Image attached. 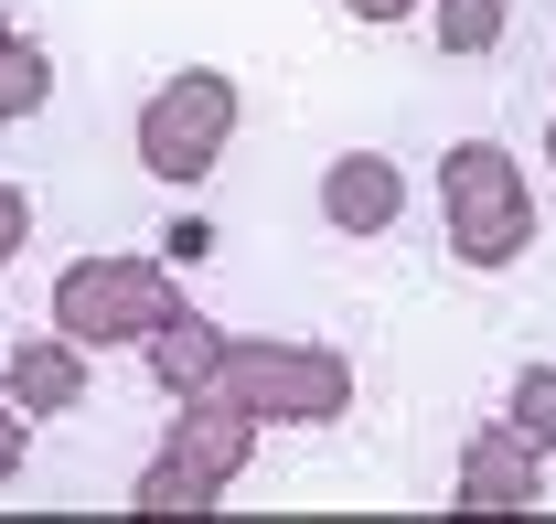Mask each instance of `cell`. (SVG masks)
I'll return each mask as SVG.
<instances>
[{"instance_id":"3957f363","label":"cell","mask_w":556,"mask_h":524,"mask_svg":"<svg viewBox=\"0 0 556 524\" xmlns=\"http://www.w3.org/2000/svg\"><path fill=\"white\" fill-rule=\"evenodd\" d=\"M54 311H65V332H86V342H150V322L172 311V289H161L150 258H118V267H75Z\"/></svg>"},{"instance_id":"6da1fadb","label":"cell","mask_w":556,"mask_h":524,"mask_svg":"<svg viewBox=\"0 0 556 524\" xmlns=\"http://www.w3.org/2000/svg\"><path fill=\"white\" fill-rule=\"evenodd\" d=\"M450 247L471 267H514L535 247V203H525L514 161H503L492 139H460V150H450Z\"/></svg>"},{"instance_id":"30bf717a","label":"cell","mask_w":556,"mask_h":524,"mask_svg":"<svg viewBox=\"0 0 556 524\" xmlns=\"http://www.w3.org/2000/svg\"><path fill=\"white\" fill-rule=\"evenodd\" d=\"M503 22H514L503 0H439V43H450V54H492Z\"/></svg>"},{"instance_id":"4fadbf2b","label":"cell","mask_w":556,"mask_h":524,"mask_svg":"<svg viewBox=\"0 0 556 524\" xmlns=\"http://www.w3.org/2000/svg\"><path fill=\"white\" fill-rule=\"evenodd\" d=\"M343 11H353V22H407L417 0H343Z\"/></svg>"},{"instance_id":"9a60e30c","label":"cell","mask_w":556,"mask_h":524,"mask_svg":"<svg viewBox=\"0 0 556 524\" xmlns=\"http://www.w3.org/2000/svg\"><path fill=\"white\" fill-rule=\"evenodd\" d=\"M0 43H11V22H0Z\"/></svg>"},{"instance_id":"ba28073f","label":"cell","mask_w":556,"mask_h":524,"mask_svg":"<svg viewBox=\"0 0 556 524\" xmlns=\"http://www.w3.org/2000/svg\"><path fill=\"white\" fill-rule=\"evenodd\" d=\"M150 353H161L172 386H204L214 364H236V342H214V322H193V311H161L150 322Z\"/></svg>"},{"instance_id":"5bb4252c","label":"cell","mask_w":556,"mask_h":524,"mask_svg":"<svg viewBox=\"0 0 556 524\" xmlns=\"http://www.w3.org/2000/svg\"><path fill=\"white\" fill-rule=\"evenodd\" d=\"M11 247H22V194L0 183V258H11Z\"/></svg>"},{"instance_id":"7c38bea8","label":"cell","mask_w":556,"mask_h":524,"mask_svg":"<svg viewBox=\"0 0 556 524\" xmlns=\"http://www.w3.org/2000/svg\"><path fill=\"white\" fill-rule=\"evenodd\" d=\"M11 471H22V417L0 407V482H11Z\"/></svg>"},{"instance_id":"7a4b0ae2","label":"cell","mask_w":556,"mask_h":524,"mask_svg":"<svg viewBox=\"0 0 556 524\" xmlns=\"http://www.w3.org/2000/svg\"><path fill=\"white\" fill-rule=\"evenodd\" d=\"M225 129H236V86L193 65V75H172V86L139 108V161H150L161 183H204Z\"/></svg>"},{"instance_id":"8fae6325","label":"cell","mask_w":556,"mask_h":524,"mask_svg":"<svg viewBox=\"0 0 556 524\" xmlns=\"http://www.w3.org/2000/svg\"><path fill=\"white\" fill-rule=\"evenodd\" d=\"M514 439H525V450H556V364L514 375Z\"/></svg>"},{"instance_id":"8992f818","label":"cell","mask_w":556,"mask_h":524,"mask_svg":"<svg viewBox=\"0 0 556 524\" xmlns=\"http://www.w3.org/2000/svg\"><path fill=\"white\" fill-rule=\"evenodd\" d=\"M75 396H86V353H75V342H22V353H11V407L65 417Z\"/></svg>"},{"instance_id":"9c48e42d","label":"cell","mask_w":556,"mask_h":524,"mask_svg":"<svg viewBox=\"0 0 556 524\" xmlns=\"http://www.w3.org/2000/svg\"><path fill=\"white\" fill-rule=\"evenodd\" d=\"M54 97V65H43V43H0V118H33Z\"/></svg>"},{"instance_id":"5b68a950","label":"cell","mask_w":556,"mask_h":524,"mask_svg":"<svg viewBox=\"0 0 556 524\" xmlns=\"http://www.w3.org/2000/svg\"><path fill=\"white\" fill-rule=\"evenodd\" d=\"M321 214H332L343 236H386V225L407 214V172L375 161V150H343V161L321 172Z\"/></svg>"},{"instance_id":"277c9868","label":"cell","mask_w":556,"mask_h":524,"mask_svg":"<svg viewBox=\"0 0 556 524\" xmlns=\"http://www.w3.org/2000/svg\"><path fill=\"white\" fill-rule=\"evenodd\" d=\"M236 375L257 386V417H332V407L353 396L343 353H268V342H247Z\"/></svg>"},{"instance_id":"52a82bcc","label":"cell","mask_w":556,"mask_h":524,"mask_svg":"<svg viewBox=\"0 0 556 524\" xmlns=\"http://www.w3.org/2000/svg\"><path fill=\"white\" fill-rule=\"evenodd\" d=\"M460 503H471V514L535 503V450H525V439H482V450L460 460Z\"/></svg>"}]
</instances>
